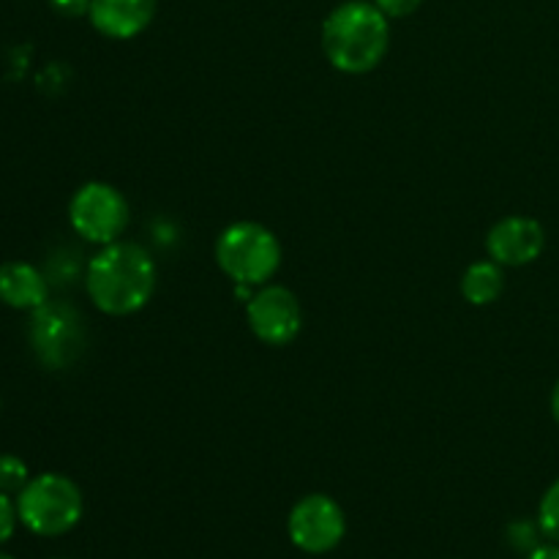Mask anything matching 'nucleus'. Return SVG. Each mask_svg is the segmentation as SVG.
I'll return each instance as SVG.
<instances>
[{
    "label": "nucleus",
    "instance_id": "nucleus-11",
    "mask_svg": "<svg viewBox=\"0 0 559 559\" xmlns=\"http://www.w3.org/2000/svg\"><path fill=\"white\" fill-rule=\"evenodd\" d=\"M49 300V282L36 265L9 260L0 265V304L16 311H36Z\"/></svg>",
    "mask_w": 559,
    "mask_h": 559
},
{
    "label": "nucleus",
    "instance_id": "nucleus-9",
    "mask_svg": "<svg viewBox=\"0 0 559 559\" xmlns=\"http://www.w3.org/2000/svg\"><path fill=\"white\" fill-rule=\"evenodd\" d=\"M546 249L544 224L530 216H506L486 235L489 260L502 267H524L538 260Z\"/></svg>",
    "mask_w": 559,
    "mask_h": 559
},
{
    "label": "nucleus",
    "instance_id": "nucleus-3",
    "mask_svg": "<svg viewBox=\"0 0 559 559\" xmlns=\"http://www.w3.org/2000/svg\"><path fill=\"white\" fill-rule=\"evenodd\" d=\"M213 257L229 282L257 289L282 267V243L265 224L235 222L222 229Z\"/></svg>",
    "mask_w": 559,
    "mask_h": 559
},
{
    "label": "nucleus",
    "instance_id": "nucleus-16",
    "mask_svg": "<svg viewBox=\"0 0 559 559\" xmlns=\"http://www.w3.org/2000/svg\"><path fill=\"white\" fill-rule=\"evenodd\" d=\"M16 522H20V513H16V500H11V495L0 491V546L9 544L11 535H14Z\"/></svg>",
    "mask_w": 559,
    "mask_h": 559
},
{
    "label": "nucleus",
    "instance_id": "nucleus-2",
    "mask_svg": "<svg viewBox=\"0 0 559 559\" xmlns=\"http://www.w3.org/2000/svg\"><path fill=\"white\" fill-rule=\"evenodd\" d=\"M388 49L391 20L374 0H344L322 22V52L342 74H369L385 60Z\"/></svg>",
    "mask_w": 559,
    "mask_h": 559
},
{
    "label": "nucleus",
    "instance_id": "nucleus-19",
    "mask_svg": "<svg viewBox=\"0 0 559 559\" xmlns=\"http://www.w3.org/2000/svg\"><path fill=\"white\" fill-rule=\"evenodd\" d=\"M527 559H559V544L551 540V544L535 546V549L527 555Z\"/></svg>",
    "mask_w": 559,
    "mask_h": 559
},
{
    "label": "nucleus",
    "instance_id": "nucleus-4",
    "mask_svg": "<svg viewBox=\"0 0 559 559\" xmlns=\"http://www.w3.org/2000/svg\"><path fill=\"white\" fill-rule=\"evenodd\" d=\"M20 524L38 538H60L80 524L85 497L80 486L63 473L33 475L16 495Z\"/></svg>",
    "mask_w": 559,
    "mask_h": 559
},
{
    "label": "nucleus",
    "instance_id": "nucleus-10",
    "mask_svg": "<svg viewBox=\"0 0 559 559\" xmlns=\"http://www.w3.org/2000/svg\"><path fill=\"white\" fill-rule=\"evenodd\" d=\"M156 16V0H91L87 20L93 31L112 41H129L145 33Z\"/></svg>",
    "mask_w": 559,
    "mask_h": 559
},
{
    "label": "nucleus",
    "instance_id": "nucleus-20",
    "mask_svg": "<svg viewBox=\"0 0 559 559\" xmlns=\"http://www.w3.org/2000/svg\"><path fill=\"white\" fill-rule=\"evenodd\" d=\"M551 418H555V424L559 426V380L555 382V388H551Z\"/></svg>",
    "mask_w": 559,
    "mask_h": 559
},
{
    "label": "nucleus",
    "instance_id": "nucleus-7",
    "mask_svg": "<svg viewBox=\"0 0 559 559\" xmlns=\"http://www.w3.org/2000/svg\"><path fill=\"white\" fill-rule=\"evenodd\" d=\"M246 322L262 344L287 347L304 331V306L293 289L282 284H262L251 300H246Z\"/></svg>",
    "mask_w": 559,
    "mask_h": 559
},
{
    "label": "nucleus",
    "instance_id": "nucleus-8",
    "mask_svg": "<svg viewBox=\"0 0 559 559\" xmlns=\"http://www.w3.org/2000/svg\"><path fill=\"white\" fill-rule=\"evenodd\" d=\"M287 535L306 555H328L347 535V516L333 497L306 495L289 511Z\"/></svg>",
    "mask_w": 559,
    "mask_h": 559
},
{
    "label": "nucleus",
    "instance_id": "nucleus-12",
    "mask_svg": "<svg viewBox=\"0 0 559 559\" xmlns=\"http://www.w3.org/2000/svg\"><path fill=\"white\" fill-rule=\"evenodd\" d=\"M459 289H462V298L467 300L469 306H491L500 298L502 289H506V273H502V265H497L495 260L473 262V265L462 273Z\"/></svg>",
    "mask_w": 559,
    "mask_h": 559
},
{
    "label": "nucleus",
    "instance_id": "nucleus-14",
    "mask_svg": "<svg viewBox=\"0 0 559 559\" xmlns=\"http://www.w3.org/2000/svg\"><path fill=\"white\" fill-rule=\"evenodd\" d=\"M538 527L544 533V538L559 544V480L546 489V495L540 497L538 506Z\"/></svg>",
    "mask_w": 559,
    "mask_h": 559
},
{
    "label": "nucleus",
    "instance_id": "nucleus-15",
    "mask_svg": "<svg viewBox=\"0 0 559 559\" xmlns=\"http://www.w3.org/2000/svg\"><path fill=\"white\" fill-rule=\"evenodd\" d=\"M540 535L544 533L538 527V519L535 522H513L508 527V540H511L513 549L524 551V555H530L535 546H540Z\"/></svg>",
    "mask_w": 559,
    "mask_h": 559
},
{
    "label": "nucleus",
    "instance_id": "nucleus-21",
    "mask_svg": "<svg viewBox=\"0 0 559 559\" xmlns=\"http://www.w3.org/2000/svg\"><path fill=\"white\" fill-rule=\"evenodd\" d=\"M0 559H14V557H9V555H3V551H0Z\"/></svg>",
    "mask_w": 559,
    "mask_h": 559
},
{
    "label": "nucleus",
    "instance_id": "nucleus-6",
    "mask_svg": "<svg viewBox=\"0 0 559 559\" xmlns=\"http://www.w3.org/2000/svg\"><path fill=\"white\" fill-rule=\"evenodd\" d=\"M27 338H31L38 364L47 369H66L80 358L82 344H85L82 317L76 314L74 306L47 300L41 309L31 311Z\"/></svg>",
    "mask_w": 559,
    "mask_h": 559
},
{
    "label": "nucleus",
    "instance_id": "nucleus-18",
    "mask_svg": "<svg viewBox=\"0 0 559 559\" xmlns=\"http://www.w3.org/2000/svg\"><path fill=\"white\" fill-rule=\"evenodd\" d=\"M49 5H52L60 16H71V20H74V16H87L91 0H49Z\"/></svg>",
    "mask_w": 559,
    "mask_h": 559
},
{
    "label": "nucleus",
    "instance_id": "nucleus-22",
    "mask_svg": "<svg viewBox=\"0 0 559 559\" xmlns=\"http://www.w3.org/2000/svg\"><path fill=\"white\" fill-rule=\"evenodd\" d=\"M0 404H3V402H0Z\"/></svg>",
    "mask_w": 559,
    "mask_h": 559
},
{
    "label": "nucleus",
    "instance_id": "nucleus-5",
    "mask_svg": "<svg viewBox=\"0 0 559 559\" xmlns=\"http://www.w3.org/2000/svg\"><path fill=\"white\" fill-rule=\"evenodd\" d=\"M131 211L123 191L104 180H87L71 194L69 224L82 240L96 246H109L123 238L129 229Z\"/></svg>",
    "mask_w": 559,
    "mask_h": 559
},
{
    "label": "nucleus",
    "instance_id": "nucleus-17",
    "mask_svg": "<svg viewBox=\"0 0 559 559\" xmlns=\"http://www.w3.org/2000/svg\"><path fill=\"white\" fill-rule=\"evenodd\" d=\"M424 0H374L377 9L388 16V20H404V16L415 14Z\"/></svg>",
    "mask_w": 559,
    "mask_h": 559
},
{
    "label": "nucleus",
    "instance_id": "nucleus-13",
    "mask_svg": "<svg viewBox=\"0 0 559 559\" xmlns=\"http://www.w3.org/2000/svg\"><path fill=\"white\" fill-rule=\"evenodd\" d=\"M31 480V469L14 453H0V491L3 495H20Z\"/></svg>",
    "mask_w": 559,
    "mask_h": 559
},
{
    "label": "nucleus",
    "instance_id": "nucleus-1",
    "mask_svg": "<svg viewBox=\"0 0 559 559\" xmlns=\"http://www.w3.org/2000/svg\"><path fill=\"white\" fill-rule=\"evenodd\" d=\"M156 260L134 240L102 246L85 267V293L107 317H129L145 309L156 293Z\"/></svg>",
    "mask_w": 559,
    "mask_h": 559
}]
</instances>
